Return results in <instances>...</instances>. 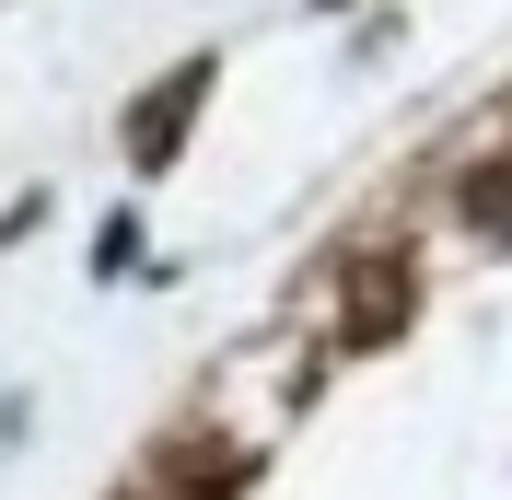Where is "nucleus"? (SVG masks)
<instances>
[{
  "label": "nucleus",
  "instance_id": "obj_1",
  "mask_svg": "<svg viewBox=\"0 0 512 500\" xmlns=\"http://www.w3.org/2000/svg\"><path fill=\"white\" fill-rule=\"evenodd\" d=\"M198 94H210V70H175V82H163V105H140V117H128V152H140V163H163L175 140H187Z\"/></svg>",
  "mask_w": 512,
  "mask_h": 500
},
{
  "label": "nucleus",
  "instance_id": "obj_2",
  "mask_svg": "<svg viewBox=\"0 0 512 500\" xmlns=\"http://www.w3.org/2000/svg\"><path fill=\"white\" fill-rule=\"evenodd\" d=\"M396 314H408V268H396V256H373V268L350 280V349L396 338Z\"/></svg>",
  "mask_w": 512,
  "mask_h": 500
}]
</instances>
